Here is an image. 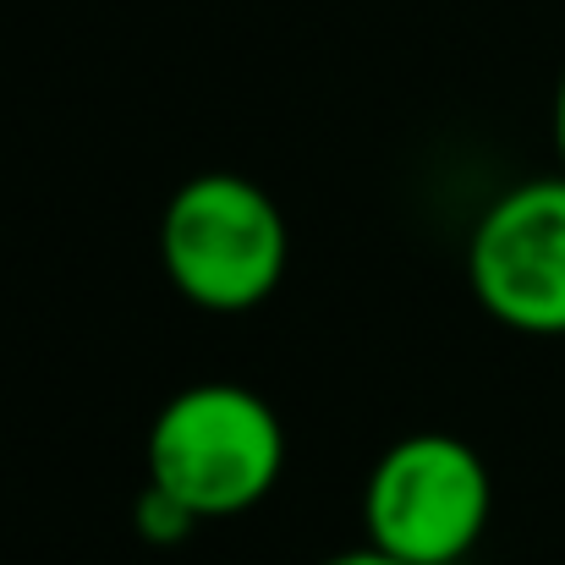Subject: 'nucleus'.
Here are the masks:
<instances>
[{
    "label": "nucleus",
    "instance_id": "6",
    "mask_svg": "<svg viewBox=\"0 0 565 565\" xmlns=\"http://www.w3.org/2000/svg\"><path fill=\"white\" fill-rule=\"evenodd\" d=\"M319 565H406V561L384 555L374 544H358V550H341V555H330V561H319Z\"/></svg>",
    "mask_w": 565,
    "mask_h": 565
},
{
    "label": "nucleus",
    "instance_id": "5",
    "mask_svg": "<svg viewBox=\"0 0 565 565\" xmlns=\"http://www.w3.org/2000/svg\"><path fill=\"white\" fill-rule=\"evenodd\" d=\"M132 527H138V539H143V544L171 550V544L192 539L198 516H192L177 494H166L160 483H143V494H138V505H132Z\"/></svg>",
    "mask_w": 565,
    "mask_h": 565
},
{
    "label": "nucleus",
    "instance_id": "2",
    "mask_svg": "<svg viewBox=\"0 0 565 565\" xmlns=\"http://www.w3.org/2000/svg\"><path fill=\"white\" fill-rule=\"evenodd\" d=\"M160 264L192 308L253 313L286 280L291 231L258 182L236 171H203L166 203Z\"/></svg>",
    "mask_w": 565,
    "mask_h": 565
},
{
    "label": "nucleus",
    "instance_id": "3",
    "mask_svg": "<svg viewBox=\"0 0 565 565\" xmlns=\"http://www.w3.org/2000/svg\"><path fill=\"white\" fill-rule=\"evenodd\" d=\"M494 516L483 456L439 428L395 439L363 483L369 544L406 565H461Z\"/></svg>",
    "mask_w": 565,
    "mask_h": 565
},
{
    "label": "nucleus",
    "instance_id": "1",
    "mask_svg": "<svg viewBox=\"0 0 565 565\" xmlns=\"http://www.w3.org/2000/svg\"><path fill=\"white\" fill-rule=\"evenodd\" d=\"M149 483L177 494L198 522L253 511L286 472V428L275 406L231 379L177 390L143 445Z\"/></svg>",
    "mask_w": 565,
    "mask_h": 565
},
{
    "label": "nucleus",
    "instance_id": "7",
    "mask_svg": "<svg viewBox=\"0 0 565 565\" xmlns=\"http://www.w3.org/2000/svg\"><path fill=\"white\" fill-rule=\"evenodd\" d=\"M555 154H561V171H565V72H561V88H555Z\"/></svg>",
    "mask_w": 565,
    "mask_h": 565
},
{
    "label": "nucleus",
    "instance_id": "4",
    "mask_svg": "<svg viewBox=\"0 0 565 565\" xmlns=\"http://www.w3.org/2000/svg\"><path fill=\"white\" fill-rule=\"evenodd\" d=\"M478 308L522 335H565V171L505 188L467 236Z\"/></svg>",
    "mask_w": 565,
    "mask_h": 565
}]
</instances>
